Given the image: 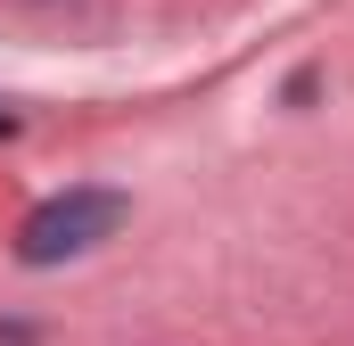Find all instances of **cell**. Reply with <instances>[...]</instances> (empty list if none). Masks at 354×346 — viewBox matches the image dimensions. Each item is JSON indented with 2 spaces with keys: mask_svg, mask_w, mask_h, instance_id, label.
I'll return each mask as SVG.
<instances>
[{
  "mask_svg": "<svg viewBox=\"0 0 354 346\" xmlns=\"http://www.w3.org/2000/svg\"><path fill=\"white\" fill-rule=\"evenodd\" d=\"M124 198L115 190H66V198H50V206H33V223H25V239H17V256L25 264H58V256H83L99 239H115L124 231Z\"/></svg>",
  "mask_w": 354,
  "mask_h": 346,
  "instance_id": "1",
  "label": "cell"
},
{
  "mask_svg": "<svg viewBox=\"0 0 354 346\" xmlns=\"http://www.w3.org/2000/svg\"><path fill=\"white\" fill-rule=\"evenodd\" d=\"M8 132H17V124H8V116H0V140H8Z\"/></svg>",
  "mask_w": 354,
  "mask_h": 346,
  "instance_id": "2",
  "label": "cell"
}]
</instances>
